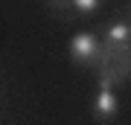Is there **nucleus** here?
<instances>
[{"label": "nucleus", "mask_w": 131, "mask_h": 125, "mask_svg": "<svg viewBox=\"0 0 131 125\" xmlns=\"http://www.w3.org/2000/svg\"><path fill=\"white\" fill-rule=\"evenodd\" d=\"M70 61L76 67H102L105 64V50L93 32H76L67 44Z\"/></svg>", "instance_id": "1"}, {"label": "nucleus", "mask_w": 131, "mask_h": 125, "mask_svg": "<svg viewBox=\"0 0 131 125\" xmlns=\"http://www.w3.org/2000/svg\"><path fill=\"white\" fill-rule=\"evenodd\" d=\"M117 113H119V99H117V93L114 90H99L96 96H93V119L96 122H114L117 119Z\"/></svg>", "instance_id": "2"}, {"label": "nucleus", "mask_w": 131, "mask_h": 125, "mask_svg": "<svg viewBox=\"0 0 131 125\" xmlns=\"http://www.w3.org/2000/svg\"><path fill=\"white\" fill-rule=\"evenodd\" d=\"M52 3H61V9H70V15H79V18H88V15H96L102 0H52Z\"/></svg>", "instance_id": "3"}]
</instances>
